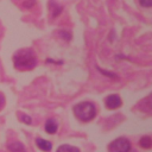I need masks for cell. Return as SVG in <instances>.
I'll return each instance as SVG.
<instances>
[{
	"label": "cell",
	"mask_w": 152,
	"mask_h": 152,
	"mask_svg": "<svg viewBox=\"0 0 152 152\" xmlns=\"http://www.w3.org/2000/svg\"><path fill=\"white\" fill-rule=\"evenodd\" d=\"M12 62H13V66L17 70L27 71V70H32L36 68L38 59H37V55L33 51V49L24 48L13 53Z\"/></svg>",
	"instance_id": "1"
},
{
	"label": "cell",
	"mask_w": 152,
	"mask_h": 152,
	"mask_svg": "<svg viewBox=\"0 0 152 152\" xmlns=\"http://www.w3.org/2000/svg\"><path fill=\"white\" fill-rule=\"evenodd\" d=\"M72 110H74L75 116L80 121H83V122L91 121L96 115L95 104L93 102H89V101H84V102H80V103L75 104Z\"/></svg>",
	"instance_id": "2"
},
{
	"label": "cell",
	"mask_w": 152,
	"mask_h": 152,
	"mask_svg": "<svg viewBox=\"0 0 152 152\" xmlns=\"http://www.w3.org/2000/svg\"><path fill=\"white\" fill-rule=\"evenodd\" d=\"M129 150H131V142L125 137L116 138L108 146L109 152H129Z\"/></svg>",
	"instance_id": "3"
},
{
	"label": "cell",
	"mask_w": 152,
	"mask_h": 152,
	"mask_svg": "<svg viewBox=\"0 0 152 152\" xmlns=\"http://www.w3.org/2000/svg\"><path fill=\"white\" fill-rule=\"evenodd\" d=\"M104 104L108 109H116L121 106V97L118 94H110L104 99Z\"/></svg>",
	"instance_id": "4"
},
{
	"label": "cell",
	"mask_w": 152,
	"mask_h": 152,
	"mask_svg": "<svg viewBox=\"0 0 152 152\" xmlns=\"http://www.w3.org/2000/svg\"><path fill=\"white\" fill-rule=\"evenodd\" d=\"M138 108L144 110V112H152V93L146 96L145 99H142L139 103H138Z\"/></svg>",
	"instance_id": "5"
},
{
	"label": "cell",
	"mask_w": 152,
	"mask_h": 152,
	"mask_svg": "<svg viewBox=\"0 0 152 152\" xmlns=\"http://www.w3.org/2000/svg\"><path fill=\"white\" fill-rule=\"evenodd\" d=\"M36 145L39 150L44 151V152H50L52 150V144L49 140H45L43 138H36Z\"/></svg>",
	"instance_id": "6"
},
{
	"label": "cell",
	"mask_w": 152,
	"mask_h": 152,
	"mask_svg": "<svg viewBox=\"0 0 152 152\" xmlns=\"http://www.w3.org/2000/svg\"><path fill=\"white\" fill-rule=\"evenodd\" d=\"M44 128H45L46 133H49V134H55V133L57 132L58 124H57V121H56L53 118H50V119H48V120L45 121Z\"/></svg>",
	"instance_id": "7"
},
{
	"label": "cell",
	"mask_w": 152,
	"mask_h": 152,
	"mask_svg": "<svg viewBox=\"0 0 152 152\" xmlns=\"http://www.w3.org/2000/svg\"><path fill=\"white\" fill-rule=\"evenodd\" d=\"M7 148L10 152H27L26 147L20 141H12L7 145Z\"/></svg>",
	"instance_id": "8"
},
{
	"label": "cell",
	"mask_w": 152,
	"mask_h": 152,
	"mask_svg": "<svg viewBox=\"0 0 152 152\" xmlns=\"http://www.w3.org/2000/svg\"><path fill=\"white\" fill-rule=\"evenodd\" d=\"M56 152H80V148H77L76 146H71V145H61Z\"/></svg>",
	"instance_id": "9"
},
{
	"label": "cell",
	"mask_w": 152,
	"mask_h": 152,
	"mask_svg": "<svg viewBox=\"0 0 152 152\" xmlns=\"http://www.w3.org/2000/svg\"><path fill=\"white\" fill-rule=\"evenodd\" d=\"M139 145L142 147V148H151L152 147V139L147 135L142 137L140 140H139Z\"/></svg>",
	"instance_id": "10"
},
{
	"label": "cell",
	"mask_w": 152,
	"mask_h": 152,
	"mask_svg": "<svg viewBox=\"0 0 152 152\" xmlns=\"http://www.w3.org/2000/svg\"><path fill=\"white\" fill-rule=\"evenodd\" d=\"M18 119H19L21 122H24L25 125H31V124H32V118H31L30 115L25 114V113L18 112Z\"/></svg>",
	"instance_id": "11"
},
{
	"label": "cell",
	"mask_w": 152,
	"mask_h": 152,
	"mask_svg": "<svg viewBox=\"0 0 152 152\" xmlns=\"http://www.w3.org/2000/svg\"><path fill=\"white\" fill-rule=\"evenodd\" d=\"M97 70H99L101 74L107 75V76H108V77H110V78H118L116 74H114V72H110V71H107V70H102V69H101V68H99V66H97Z\"/></svg>",
	"instance_id": "12"
},
{
	"label": "cell",
	"mask_w": 152,
	"mask_h": 152,
	"mask_svg": "<svg viewBox=\"0 0 152 152\" xmlns=\"http://www.w3.org/2000/svg\"><path fill=\"white\" fill-rule=\"evenodd\" d=\"M139 4L142 7H152V0H139Z\"/></svg>",
	"instance_id": "13"
},
{
	"label": "cell",
	"mask_w": 152,
	"mask_h": 152,
	"mask_svg": "<svg viewBox=\"0 0 152 152\" xmlns=\"http://www.w3.org/2000/svg\"><path fill=\"white\" fill-rule=\"evenodd\" d=\"M34 4H36V0H26V1H24L23 5L25 8H31L34 6Z\"/></svg>",
	"instance_id": "14"
},
{
	"label": "cell",
	"mask_w": 152,
	"mask_h": 152,
	"mask_svg": "<svg viewBox=\"0 0 152 152\" xmlns=\"http://www.w3.org/2000/svg\"><path fill=\"white\" fill-rule=\"evenodd\" d=\"M52 11H53V12H52V17H57V15L62 12V7L58 6V5H55V7H53Z\"/></svg>",
	"instance_id": "15"
},
{
	"label": "cell",
	"mask_w": 152,
	"mask_h": 152,
	"mask_svg": "<svg viewBox=\"0 0 152 152\" xmlns=\"http://www.w3.org/2000/svg\"><path fill=\"white\" fill-rule=\"evenodd\" d=\"M5 103H6V99H5V95H4V94L0 91V110L4 108Z\"/></svg>",
	"instance_id": "16"
}]
</instances>
